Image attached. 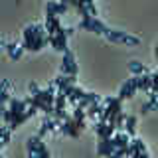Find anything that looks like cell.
Masks as SVG:
<instances>
[{"mask_svg": "<svg viewBox=\"0 0 158 158\" xmlns=\"http://www.w3.org/2000/svg\"><path fill=\"white\" fill-rule=\"evenodd\" d=\"M26 148H28V156L30 158H49L52 156V152L46 148V144H44L42 136H30L26 140Z\"/></svg>", "mask_w": 158, "mask_h": 158, "instance_id": "6da1fadb", "label": "cell"}, {"mask_svg": "<svg viewBox=\"0 0 158 158\" xmlns=\"http://www.w3.org/2000/svg\"><path fill=\"white\" fill-rule=\"evenodd\" d=\"M103 36L111 44H125V46H138V44H140V38L131 36V34H127V32H118V30H107Z\"/></svg>", "mask_w": 158, "mask_h": 158, "instance_id": "7a4b0ae2", "label": "cell"}, {"mask_svg": "<svg viewBox=\"0 0 158 158\" xmlns=\"http://www.w3.org/2000/svg\"><path fill=\"white\" fill-rule=\"evenodd\" d=\"M67 32H65V28H59L57 30V34L56 36H48V44L49 46H52L53 49H56V52H59V53H63L67 49Z\"/></svg>", "mask_w": 158, "mask_h": 158, "instance_id": "3957f363", "label": "cell"}, {"mask_svg": "<svg viewBox=\"0 0 158 158\" xmlns=\"http://www.w3.org/2000/svg\"><path fill=\"white\" fill-rule=\"evenodd\" d=\"M136 91H140V87H138V75L132 73V75L123 83L121 91H118V97H121V99H132Z\"/></svg>", "mask_w": 158, "mask_h": 158, "instance_id": "277c9868", "label": "cell"}, {"mask_svg": "<svg viewBox=\"0 0 158 158\" xmlns=\"http://www.w3.org/2000/svg\"><path fill=\"white\" fill-rule=\"evenodd\" d=\"M59 71L65 73V75H77V63H75V56H73L71 49H65L63 52V61L59 65Z\"/></svg>", "mask_w": 158, "mask_h": 158, "instance_id": "5b68a950", "label": "cell"}, {"mask_svg": "<svg viewBox=\"0 0 158 158\" xmlns=\"http://www.w3.org/2000/svg\"><path fill=\"white\" fill-rule=\"evenodd\" d=\"M79 28H83V30H91V32H95V34H105L107 32V26L101 22L99 18L95 16H91V18H83L81 22H79Z\"/></svg>", "mask_w": 158, "mask_h": 158, "instance_id": "8992f818", "label": "cell"}, {"mask_svg": "<svg viewBox=\"0 0 158 158\" xmlns=\"http://www.w3.org/2000/svg\"><path fill=\"white\" fill-rule=\"evenodd\" d=\"M115 150H117V146L113 144V136L111 138H101V140H99V146H97V154L99 156H115Z\"/></svg>", "mask_w": 158, "mask_h": 158, "instance_id": "52a82bcc", "label": "cell"}, {"mask_svg": "<svg viewBox=\"0 0 158 158\" xmlns=\"http://www.w3.org/2000/svg\"><path fill=\"white\" fill-rule=\"evenodd\" d=\"M67 6L69 4L63 0V2H56V0H48L46 4V14H57V16H61V14L67 12Z\"/></svg>", "mask_w": 158, "mask_h": 158, "instance_id": "ba28073f", "label": "cell"}, {"mask_svg": "<svg viewBox=\"0 0 158 158\" xmlns=\"http://www.w3.org/2000/svg\"><path fill=\"white\" fill-rule=\"evenodd\" d=\"M59 28H61V22H59V16H57V14H46V30H48V36H56Z\"/></svg>", "mask_w": 158, "mask_h": 158, "instance_id": "9c48e42d", "label": "cell"}, {"mask_svg": "<svg viewBox=\"0 0 158 158\" xmlns=\"http://www.w3.org/2000/svg\"><path fill=\"white\" fill-rule=\"evenodd\" d=\"M28 107H30V101H28V99H10V103H8V109L12 111L14 117L20 115V113H24Z\"/></svg>", "mask_w": 158, "mask_h": 158, "instance_id": "30bf717a", "label": "cell"}, {"mask_svg": "<svg viewBox=\"0 0 158 158\" xmlns=\"http://www.w3.org/2000/svg\"><path fill=\"white\" fill-rule=\"evenodd\" d=\"M59 132H63V135H69V136H73V138H77L79 136V128L73 125V121H71V117H67L65 121H61V127H59Z\"/></svg>", "mask_w": 158, "mask_h": 158, "instance_id": "8fae6325", "label": "cell"}, {"mask_svg": "<svg viewBox=\"0 0 158 158\" xmlns=\"http://www.w3.org/2000/svg\"><path fill=\"white\" fill-rule=\"evenodd\" d=\"M113 144L117 148H127L131 144V135H128L127 131H117L115 135H113Z\"/></svg>", "mask_w": 158, "mask_h": 158, "instance_id": "7c38bea8", "label": "cell"}, {"mask_svg": "<svg viewBox=\"0 0 158 158\" xmlns=\"http://www.w3.org/2000/svg\"><path fill=\"white\" fill-rule=\"evenodd\" d=\"M103 111H105V103H103V101L91 103V105L87 107V117H89V118H93V121H95V118H99V115H101Z\"/></svg>", "mask_w": 158, "mask_h": 158, "instance_id": "4fadbf2b", "label": "cell"}, {"mask_svg": "<svg viewBox=\"0 0 158 158\" xmlns=\"http://www.w3.org/2000/svg\"><path fill=\"white\" fill-rule=\"evenodd\" d=\"M4 49L8 52V56L12 57V59H20V57H22V53H24V46H22V44H8Z\"/></svg>", "mask_w": 158, "mask_h": 158, "instance_id": "5bb4252c", "label": "cell"}, {"mask_svg": "<svg viewBox=\"0 0 158 158\" xmlns=\"http://www.w3.org/2000/svg\"><path fill=\"white\" fill-rule=\"evenodd\" d=\"M12 131H14V128L10 127V125H4L2 128H0V148L8 146V142H10V135H12Z\"/></svg>", "mask_w": 158, "mask_h": 158, "instance_id": "9a60e30c", "label": "cell"}, {"mask_svg": "<svg viewBox=\"0 0 158 158\" xmlns=\"http://www.w3.org/2000/svg\"><path fill=\"white\" fill-rule=\"evenodd\" d=\"M128 69H131V73H135V75H142V73H148V69L142 65L140 61H136V59L128 61Z\"/></svg>", "mask_w": 158, "mask_h": 158, "instance_id": "2e32d148", "label": "cell"}, {"mask_svg": "<svg viewBox=\"0 0 158 158\" xmlns=\"http://www.w3.org/2000/svg\"><path fill=\"white\" fill-rule=\"evenodd\" d=\"M150 111H158V97H150L144 105L140 107V113L144 115V113H150Z\"/></svg>", "mask_w": 158, "mask_h": 158, "instance_id": "e0dca14e", "label": "cell"}, {"mask_svg": "<svg viewBox=\"0 0 158 158\" xmlns=\"http://www.w3.org/2000/svg\"><path fill=\"white\" fill-rule=\"evenodd\" d=\"M131 146L136 148V156H148V150H146L144 142H142L140 138H132V140H131Z\"/></svg>", "mask_w": 158, "mask_h": 158, "instance_id": "ac0fdd59", "label": "cell"}, {"mask_svg": "<svg viewBox=\"0 0 158 158\" xmlns=\"http://www.w3.org/2000/svg\"><path fill=\"white\" fill-rule=\"evenodd\" d=\"M10 91H12V85H10L8 79H4V81H2V103H4V105L10 103V95H12Z\"/></svg>", "mask_w": 158, "mask_h": 158, "instance_id": "d6986e66", "label": "cell"}, {"mask_svg": "<svg viewBox=\"0 0 158 158\" xmlns=\"http://www.w3.org/2000/svg\"><path fill=\"white\" fill-rule=\"evenodd\" d=\"M125 131L128 132V135H135V131H136V117L135 115H128L127 117V121H125Z\"/></svg>", "mask_w": 158, "mask_h": 158, "instance_id": "ffe728a7", "label": "cell"}, {"mask_svg": "<svg viewBox=\"0 0 158 158\" xmlns=\"http://www.w3.org/2000/svg\"><path fill=\"white\" fill-rule=\"evenodd\" d=\"M67 95L65 93H57L56 95V109H65V105H67Z\"/></svg>", "mask_w": 158, "mask_h": 158, "instance_id": "44dd1931", "label": "cell"}, {"mask_svg": "<svg viewBox=\"0 0 158 158\" xmlns=\"http://www.w3.org/2000/svg\"><path fill=\"white\" fill-rule=\"evenodd\" d=\"M28 91L32 93V95H40V91H42V89L38 87V83H34V81H30L28 83Z\"/></svg>", "mask_w": 158, "mask_h": 158, "instance_id": "7402d4cb", "label": "cell"}, {"mask_svg": "<svg viewBox=\"0 0 158 158\" xmlns=\"http://www.w3.org/2000/svg\"><path fill=\"white\" fill-rule=\"evenodd\" d=\"M150 75H152V83H154V85H158V71L150 73Z\"/></svg>", "mask_w": 158, "mask_h": 158, "instance_id": "603a6c76", "label": "cell"}]
</instances>
